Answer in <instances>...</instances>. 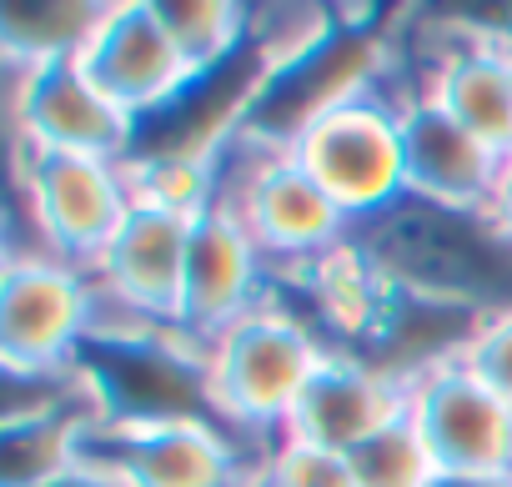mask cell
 <instances>
[{"instance_id":"9","label":"cell","mask_w":512,"mask_h":487,"mask_svg":"<svg viewBox=\"0 0 512 487\" xmlns=\"http://www.w3.org/2000/svg\"><path fill=\"white\" fill-rule=\"evenodd\" d=\"M11 116H16V141L21 146L66 151V156H96V161H121L126 166L131 141H136V116H126L91 81L81 56L16 71Z\"/></svg>"},{"instance_id":"12","label":"cell","mask_w":512,"mask_h":487,"mask_svg":"<svg viewBox=\"0 0 512 487\" xmlns=\"http://www.w3.org/2000/svg\"><path fill=\"white\" fill-rule=\"evenodd\" d=\"M191 226L196 221H186V216L131 206V216L111 236V247L91 267L96 292L111 297L121 312L151 322V327H176L181 322V287H186Z\"/></svg>"},{"instance_id":"13","label":"cell","mask_w":512,"mask_h":487,"mask_svg":"<svg viewBox=\"0 0 512 487\" xmlns=\"http://www.w3.org/2000/svg\"><path fill=\"white\" fill-rule=\"evenodd\" d=\"M267 292V267L256 252L251 231L241 216L216 201L206 216L191 226V252H186V287H181V332L191 342L221 337L231 322H241Z\"/></svg>"},{"instance_id":"17","label":"cell","mask_w":512,"mask_h":487,"mask_svg":"<svg viewBox=\"0 0 512 487\" xmlns=\"http://www.w3.org/2000/svg\"><path fill=\"white\" fill-rule=\"evenodd\" d=\"M397 417H407L402 387H392L387 377H377L372 367H362L352 357H327L317 367V377L307 382L282 437L312 442L327 452H352L367 437H377L382 427H392Z\"/></svg>"},{"instance_id":"26","label":"cell","mask_w":512,"mask_h":487,"mask_svg":"<svg viewBox=\"0 0 512 487\" xmlns=\"http://www.w3.org/2000/svg\"><path fill=\"white\" fill-rule=\"evenodd\" d=\"M487 216L512 236V151H507L502 166H497V181H492V196H487Z\"/></svg>"},{"instance_id":"11","label":"cell","mask_w":512,"mask_h":487,"mask_svg":"<svg viewBox=\"0 0 512 487\" xmlns=\"http://www.w3.org/2000/svg\"><path fill=\"white\" fill-rule=\"evenodd\" d=\"M407 422L437 472H512V407L462 362L407 387Z\"/></svg>"},{"instance_id":"25","label":"cell","mask_w":512,"mask_h":487,"mask_svg":"<svg viewBox=\"0 0 512 487\" xmlns=\"http://www.w3.org/2000/svg\"><path fill=\"white\" fill-rule=\"evenodd\" d=\"M462 367L512 407V312H497V317L482 322V332L472 337Z\"/></svg>"},{"instance_id":"2","label":"cell","mask_w":512,"mask_h":487,"mask_svg":"<svg viewBox=\"0 0 512 487\" xmlns=\"http://www.w3.org/2000/svg\"><path fill=\"white\" fill-rule=\"evenodd\" d=\"M71 372L96 417L111 427L211 422L241 437L211 397L206 347L176 327H151L141 317H96L71 357Z\"/></svg>"},{"instance_id":"20","label":"cell","mask_w":512,"mask_h":487,"mask_svg":"<svg viewBox=\"0 0 512 487\" xmlns=\"http://www.w3.org/2000/svg\"><path fill=\"white\" fill-rule=\"evenodd\" d=\"M96 422L91 397L71 402L61 412L0 422V487H41L61 472L76 467V437L81 427Z\"/></svg>"},{"instance_id":"6","label":"cell","mask_w":512,"mask_h":487,"mask_svg":"<svg viewBox=\"0 0 512 487\" xmlns=\"http://www.w3.org/2000/svg\"><path fill=\"white\" fill-rule=\"evenodd\" d=\"M292 156L302 171L337 201L347 221H367L397 196H407V156H402V106L377 91L322 116Z\"/></svg>"},{"instance_id":"24","label":"cell","mask_w":512,"mask_h":487,"mask_svg":"<svg viewBox=\"0 0 512 487\" xmlns=\"http://www.w3.org/2000/svg\"><path fill=\"white\" fill-rule=\"evenodd\" d=\"M262 472H267L277 487H357L347 452H327V447L292 442V437L272 442Z\"/></svg>"},{"instance_id":"3","label":"cell","mask_w":512,"mask_h":487,"mask_svg":"<svg viewBox=\"0 0 512 487\" xmlns=\"http://www.w3.org/2000/svg\"><path fill=\"white\" fill-rule=\"evenodd\" d=\"M332 352L277 302H256L241 322L206 342L211 397L236 432H287L307 382Z\"/></svg>"},{"instance_id":"22","label":"cell","mask_w":512,"mask_h":487,"mask_svg":"<svg viewBox=\"0 0 512 487\" xmlns=\"http://www.w3.org/2000/svg\"><path fill=\"white\" fill-rule=\"evenodd\" d=\"M156 11H161V26L171 31L181 61L191 66V76L236 56L251 31L246 26L251 11L231 6V0H156Z\"/></svg>"},{"instance_id":"23","label":"cell","mask_w":512,"mask_h":487,"mask_svg":"<svg viewBox=\"0 0 512 487\" xmlns=\"http://www.w3.org/2000/svg\"><path fill=\"white\" fill-rule=\"evenodd\" d=\"M347 462H352L357 487H432V477H437V462L427 457V447L407 417H397L362 447H352Z\"/></svg>"},{"instance_id":"14","label":"cell","mask_w":512,"mask_h":487,"mask_svg":"<svg viewBox=\"0 0 512 487\" xmlns=\"http://www.w3.org/2000/svg\"><path fill=\"white\" fill-rule=\"evenodd\" d=\"M81 61H86L91 81L136 121L161 111L191 81V66L181 61L171 31L161 26L156 0L111 6L101 31L91 36V46L81 51Z\"/></svg>"},{"instance_id":"28","label":"cell","mask_w":512,"mask_h":487,"mask_svg":"<svg viewBox=\"0 0 512 487\" xmlns=\"http://www.w3.org/2000/svg\"><path fill=\"white\" fill-rule=\"evenodd\" d=\"M41 487H121L116 477H101V472H91V467H71V472H61V477H51V482H41Z\"/></svg>"},{"instance_id":"5","label":"cell","mask_w":512,"mask_h":487,"mask_svg":"<svg viewBox=\"0 0 512 487\" xmlns=\"http://www.w3.org/2000/svg\"><path fill=\"white\" fill-rule=\"evenodd\" d=\"M16 191L41 226V247L81 272L101 262L111 236L131 216V186L121 161L16 146Z\"/></svg>"},{"instance_id":"8","label":"cell","mask_w":512,"mask_h":487,"mask_svg":"<svg viewBox=\"0 0 512 487\" xmlns=\"http://www.w3.org/2000/svg\"><path fill=\"white\" fill-rule=\"evenodd\" d=\"M91 327V272L56 257L6 262V277H0V362L6 372H66Z\"/></svg>"},{"instance_id":"29","label":"cell","mask_w":512,"mask_h":487,"mask_svg":"<svg viewBox=\"0 0 512 487\" xmlns=\"http://www.w3.org/2000/svg\"><path fill=\"white\" fill-rule=\"evenodd\" d=\"M246 487H277V482H272V477H267V472H262V467H256V472H251V477H246Z\"/></svg>"},{"instance_id":"15","label":"cell","mask_w":512,"mask_h":487,"mask_svg":"<svg viewBox=\"0 0 512 487\" xmlns=\"http://www.w3.org/2000/svg\"><path fill=\"white\" fill-rule=\"evenodd\" d=\"M482 312L457 307V302H437L422 292H402L392 287L372 337L352 352V362L372 367L377 377H387L392 387H417L422 377L457 367L472 347V337L482 332Z\"/></svg>"},{"instance_id":"16","label":"cell","mask_w":512,"mask_h":487,"mask_svg":"<svg viewBox=\"0 0 512 487\" xmlns=\"http://www.w3.org/2000/svg\"><path fill=\"white\" fill-rule=\"evenodd\" d=\"M402 156H407L412 196L462 206V211H487L502 151H492L482 136H472L432 96H412L402 106Z\"/></svg>"},{"instance_id":"18","label":"cell","mask_w":512,"mask_h":487,"mask_svg":"<svg viewBox=\"0 0 512 487\" xmlns=\"http://www.w3.org/2000/svg\"><path fill=\"white\" fill-rule=\"evenodd\" d=\"M427 96L492 151H512V51L502 41L467 36L457 51L442 56Z\"/></svg>"},{"instance_id":"19","label":"cell","mask_w":512,"mask_h":487,"mask_svg":"<svg viewBox=\"0 0 512 487\" xmlns=\"http://www.w3.org/2000/svg\"><path fill=\"white\" fill-rule=\"evenodd\" d=\"M111 6H76V0H6L0 6V51L6 66L31 71L46 61L81 56L91 36L101 31Z\"/></svg>"},{"instance_id":"7","label":"cell","mask_w":512,"mask_h":487,"mask_svg":"<svg viewBox=\"0 0 512 487\" xmlns=\"http://www.w3.org/2000/svg\"><path fill=\"white\" fill-rule=\"evenodd\" d=\"M76 467L116 477L121 487H246L262 462H251L241 437L211 422L111 427L96 417L76 437Z\"/></svg>"},{"instance_id":"21","label":"cell","mask_w":512,"mask_h":487,"mask_svg":"<svg viewBox=\"0 0 512 487\" xmlns=\"http://www.w3.org/2000/svg\"><path fill=\"white\" fill-rule=\"evenodd\" d=\"M126 186H131V206H151V211H171V216H206L221 201V156H146V161H126Z\"/></svg>"},{"instance_id":"4","label":"cell","mask_w":512,"mask_h":487,"mask_svg":"<svg viewBox=\"0 0 512 487\" xmlns=\"http://www.w3.org/2000/svg\"><path fill=\"white\" fill-rule=\"evenodd\" d=\"M382 66H387V51L372 26H322L307 46H297L272 71L262 96L251 101L236 141L272 151V156H292V146L322 116L377 91Z\"/></svg>"},{"instance_id":"10","label":"cell","mask_w":512,"mask_h":487,"mask_svg":"<svg viewBox=\"0 0 512 487\" xmlns=\"http://www.w3.org/2000/svg\"><path fill=\"white\" fill-rule=\"evenodd\" d=\"M241 226L251 231L262 262H307L322 257L332 247H342L352 221L337 211V201L302 171L297 156H272V151H256L251 171L241 176L236 191L221 196Z\"/></svg>"},{"instance_id":"27","label":"cell","mask_w":512,"mask_h":487,"mask_svg":"<svg viewBox=\"0 0 512 487\" xmlns=\"http://www.w3.org/2000/svg\"><path fill=\"white\" fill-rule=\"evenodd\" d=\"M432 487H512V472H437Z\"/></svg>"},{"instance_id":"1","label":"cell","mask_w":512,"mask_h":487,"mask_svg":"<svg viewBox=\"0 0 512 487\" xmlns=\"http://www.w3.org/2000/svg\"><path fill=\"white\" fill-rule=\"evenodd\" d=\"M347 247L402 292L472 307L482 317L512 312V236L487 211L397 196L367 221H352Z\"/></svg>"}]
</instances>
